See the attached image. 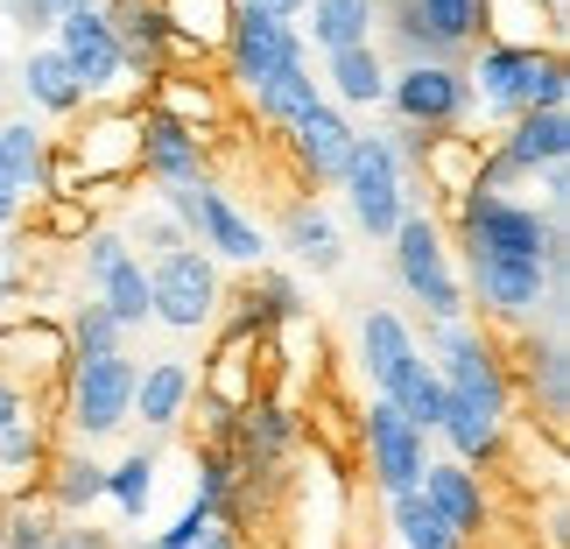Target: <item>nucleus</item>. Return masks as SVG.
Instances as JSON below:
<instances>
[{
    "label": "nucleus",
    "instance_id": "obj_17",
    "mask_svg": "<svg viewBox=\"0 0 570 549\" xmlns=\"http://www.w3.org/2000/svg\"><path fill=\"white\" fill-rule=\"evenodd\" d=\"M436 508H444V521L465 542H479L493 529V493H487V479H479L472 465H458V458H423V479H415Z\"/></svg>",
    "mask_w": 570,
    "mask_h": 549
},
{
    "label": "nucleus",
    "instance_id": "obj_31",
    "mask_svg": "<svg viewBox=\"0 0 570 549\" xmlns=\"http://www.w3.org/2000/svg\"><path fill=\"white\" fill-rule=\"evenodd\" d=\"M387 514H394V536H402V549H465V536L451 529L444 508H436L423 487L387 493Z\"/></svg>",
    "mask_w": 570,
    "mask_h": 549
},
{
    "label": "nucleus",
    "instance_id": "obj_39",
    "mask_svg": "<svg viewBox=\"0 0 570 549\" xmlns=\"http://www.w3.org/2000/svg\"><path fill=\"white\" fill-rule=\"evenodd\" d=\"M42 465H50V444H42V423H36V415L0 423V472L21 479V472H42Z\"/></svg>",
    "mask_w": 570,
    "mask_h": 549
},
{
    "label": "nucleus",
    "instance_id": "obj_18",
    "mask_svg": "<svg viewBox=\"0 0 570 549\" xmlns=\"http://www.w3.org/2000/svg\"><path fill=\"white\" fill-rule=\"evenodd\" d=\"M415 353H423V339L409 332L402 311L374 303V311L360 317V366H366V381H374V394H394V388H402V373L415 366Z\"/></svg>",
    "mask_w": 570,
    "mask_h": 549
},
{
    "label": "nucleus",
    "instance_id": "obj_12",
    "mask_svg": "<svg viewBox=\"0 0 570 549\" xmlns=\"http://www.w3.org/2000/svg\"><path fill=\"white\" fill-rule=\"evenodd\" d=\"M135 135H141V106H114V99H99L92 127H78V135L63 141V156H71L85 197H99V190H114V184L135 177Z\"/></svg>",
    "mask_w": 570,
    "mask_h": 549
},
{
    "label": "nucleus",
    "instance_id": "obj_22",
    "mask_svg": "<svg viewBox=\"0 0 570 549\" xmlns=\"http://www.w3.org/2000/svg\"><path fill=\"white\" fill-rule=\"evenodd\" d=\"M324 92H332V106H345V114H366V106H381L387 92V57L381 42H353V50H332L324 57Z\"/></svg>",
    "mask_w": 570,
    "mask_h": 549
},
{
    "label": "nucleus",
    "instance_id": "obj_37",
    "mask_svg": "<svg viewBox=\"0 0 570 549\" xmlns=\"http://www.w3.org/2000/svg\"><path fill=\"white\" fill-rule=\"evenodd\" d=\"M303 311H311V303H303L296 275H282V268L261 261V268H254V290H247V317L268 332V324H303Z\"/></svg>",
    "mask_w": 570,
    "mask_h": 549
},
{
    "label": "nucleus",
    "instance_id": "obj_42",
    "mask_svg": "<svg viewBox=\"0 0 570 549\" xmlns=\"http://www.w3.org/2000/svg\"><path fill=\"white\" fill-rule=\"evenodd\" d=\"M218 514H226V508H218V500H205V493H190V508H184L177 521H169L163 536H148V549H184V542H190L197 529H212Z\"/></svg>",
    "mask_w": 570,
    "mask_h": 549
},
{
    "label": "nucleus",
    "instance_id": "obj_13",
    "mask_svg": "<svg viewBox=\"0 0 570 549\" xmlns=\"http://www.w3.org/2000/svg\"><path fill=\"white\" fill-rule=\"evenodd\" d=\"M296 57H311L303 36H296V21L254 8V0H233V14H226V63H233L239 92H254L261 78H275L282 63H296Z\"/></svg>",
    "mask_w": 570,
    "mask_h": 549
},
{
    "label": "nucleus",
    "instance_id": "obj_52",
    "mask_svg": "<svg viewBox=\"0 0 570 549\" xmlns=\"http://www.w3.org/2000/svg\"><path fill=\"white\" fill-rule=\"evenodd\" d=\"M254 8H268V14H282V21H296V14H303V0H254Z\"/></svg>",
    "mask_w": 570,
    "mask_h": 549
},
{
    "label": "nucleus",
    "instance_id": "obj_50",
    "mask_svg": "<svg viewBox=\"0 0 570 549\" xmlns=\"http://www.w3.org/2000/svg\"><path fill=\"white\" fill-rule=\"evenodd\" d=\"M529 8H535L542 21H550V36L563 42V14H570V0H529Z\"/></svg>",
    "mask_w": 570,
    "mask_h": 549
},
{
    "label": "nucleus",
    "instance_id": "obj_7",
    "mask_svg": "<svg viewBox=\"0 0 570 549\" xmlns=\"http://www.w3.org/2000/svg\"><path fill=\"white\" fill-rule=\"evenodd\" d=\"M218 303H226V275L205 247H169L148 268V324H169V332H212Z\"/></svg>",
    "mask_w": 570,
    "mask_h": 549
},
{
    "label": "nucleus",
    "instance_id": "obj_36",
    "mask_svg": "<svg viewBox=\"0 0 570 549\" xmlns=\"http://www.w3.org/2000/svg\"><path fill=\"white\" fill-rule=\"evenodd\" d=\"M387 402L402 409V415H409V423L423 430V437H436V423H444V373L430 366V353H415V366L402 373V388H394Z\"/></svg>",
    "mask_w": 570,
    "mask_h": 549
},
{
    "label": "nucleus",
    "instance_id": "obj_14",
    "mask_svg": "<svg viewBox=\"0 0 570 549\" xmlns=\"http://www.w3.org/2000/svg\"><path fill=\"white\" fill-rule=\"evenodd\" d=\"M360 437H366V472H374L381 493H402L423 479V458H430V437L409 423L402 409L387 402V394H374V402L360 409Z\"/></svg>",
    "mask_w": 570,
    "mask_h": 549
},
{
    "label": "nucleus",
    "instance_id": "obj_23",
    "mask_svg": "<svg viewBox=\"0 0 570 549\" xmlns=\"http://www.w3.org/2000/svg\"><path fill=\"white\" fill-rule=\"evenodd\" d=\"M14 85L29 92V106H36V114H50V120H71V114H85V92H78L71 63L57 57V42H36V50L14 63Z\"/></svg>",
    "mask_w": 570,
    "mask_h": 549
},
{
    "label": "nucleus",
    "instance_id": "obj_16",
    "mask_svg": "<svg viewBox=\"0 0 570 549\" xmlns=\"http://www.w3.org/2000/svg\"><path fill=\"white\" fill-rule=\"evenodd\" d=\"M282 135H289V156H296V169L311 184H324V190H338V177H345V156H353V141H360V127L345 120V106H332V99H311L303 114H289L282 120Z\"/></svg>",
    "mask_w": 570,
    "mask_h": 549
},
{
    "label": "nucleus",
    "instance_id": "obj_38",
    "mask_svg": "<svg viewBox=\"0 0 570 549\" xmlns=\"http://www.w3.org/2000/svg\"><path fill=\"white\" fill-rule=\"evenodd\" d=\"M120 317L106 311V303H71V317H63V345H71V360H99V353H120Z\"/></svg>",
    "mask_w": 570,
    "mask_h": 549
},
{
    "label": "nucleus",
    "instance_id": "obj_27",
    "mask_svg": "<svg viewBox=\"0 0 570 549\" xmlns=\"http://www.w3.org/2000/svg\"><path fill=\"white\" fill-rule=\"evenodd\" d=\"M42 479H50V514L57 521H78V514H92L99 500H106V465L92 451H57L50 465H42Z\"/></svg>",
    "mask_w": 570,
    "mask_h": 549
},
{
    "label": "nucleus",
    "instance_id": "obj_35",
    "mask_svg": "<svg viewBox=\"0 0 570 549\" xmlns=\"http://www.w3.org/2000/svg\"><path fill=\"white\" fill-rule=\"evenodd\" d=\"M156 465H163L156 444H135L120 465H106V500L120 508V521H141L148 514V500H156Z\"/></svg>",
    "mask_w": 570,
    "mask_h": 549
},
{
    "label": "nucleus",
    "instance_id": "obj_3",
    "mask_svg": "<svg viewBox=\"0 0 570 549\" xmlns=\"http://www.w3.org/2000/svg\"><path fill=\"white\" fill-rule=\"evenodd\" d=\"M387 254H394V282L409 290V303H423V317H465L472 296H465V275L451 268V239L430 212H402V226L387 233Z\"/></svg>",
    "mask_w": 570,
    "mask_h": 549
},
{
    "label": "nucleus",
    "instance_id": "obj_4",
    "mask_svg": "<svg viewBox=\"0 0 570 549\" xmlns=\"http://www.w3.org/2000/svg\"><path fill=\"white\" fill-rule=\"evenodd\" d=\"M381 36L394 42V57H472L487 42V0H387L381 8Z\"/></svg>",
    "mask_w": 570,
    "mask_h": 549
},
{
    "label": "nucleus",
    "instance_id": "obj_24",
    "mask_svg": "<svg viewBox=\"0 0 570 549\" xmlns=\"http://www.w3.org/2000/svg\"><path fill=\"white\" fill-rule=\"evenodd\" d=\"M71 366V345H63V324L36 317V324H0V373H36V381H50V373Z\"/></svg>",
    "mask_w": 570,
    "mask_h": 549
},
{
    "label": "nucleus",
    "instance_id": "obj_28",
    "mask_svg": "<svg viewBox=\"0 0 570 549\" xmlns=\"http://www.w3.org/2000/svg\"><path fill=\"white\" fill-rule=\"evenodd\" d=\"M282 247H289L296 268H311V275H338L345 268V239H338L324 205H289L282 212Z\"/></svg>",
    "mask_w": 570,
    "mask_h": 549
},
{
    "label": "nucleus",
    "instance_id": "obj_11",
    "mask_svg": "<svg viewBox=\"0 0 570 549\" xmlns=\"http://www.w3.org/2000/svg\"><path fill=\"white\" fill-rule=\"evenodd\" d=\"M57 57L71 63V78H78V92L85 106H99V99H120L127 92V57H120V36H114V21H106V8H78V14H63L57 29Z\"/></svg>",
    "mask_w": 570,
    "mask_h": 549
},
{
    "label": "nucleus",
    "instance_id": "obj_51",
    "mask_svg": "<svg viewBox=\"0 0 570 549\" xmlns=\"http://www.w3.org/2000/svg\"><path fill=\"white\" fill-rule=\"evenodd\" d=\"M21 508H29V500H21V493H8V500H0V542L14 536V521H21Z\"/></svg>",
    "mask_w": 570,
    "mask_h": 549
},
{
    "label": "nucleus",
    "instance_id": "obj_21",
    "mask_svg": "<svg viewBox=\"0 0 570 549\" xmlns=\"http://www.w3.org/2000/svg\"><path fill=\"white\" fill-rule=\"evenodd\" d=\"M190 388H197V373L190 360H135V415L148 430H177L184 415H190Z\"/></svg>",
    "mask_w": 570,
    "mask_h": 549
},
{
    "label": "nucleus",
    "instance_id": "obj_54",
    "mask_svg": "<svg viewBox=\"0 0 570 549\" xmlns=\"http://www.w3.org/2000/svg\"><path fill=\"white\" fill-rule=\"evenodd\" d=\"M381 8H387V0H381Z\"/></svg>",
    "mask_w": 570,
    "mask_h": 549
},
{
    "label": "nucleus",
    "instance_id": "obj_2",
    "mask_svg": "<svg viewBox=\"0 0 570 549\" xmlns=\"http://www.w3.org/2000/svg\"><path fill=\"white\" fill-rule=\"evenodd\" d=\"M472 106H487L493 120H514L529 106H570V63L563 42H500L487 36L472 50Z\"/></svg>",
    "mask_w": 570,
    "mask_h": 549
},
{
    "label": "nucleus",
    "instance_id": "obj_43",
    "mask_svg": "<svg viewBox=\"0 0 570 549\" xmlns=\"http://www.w3.org/2000/svg\"><path fill=\"white\" fill-rule=\"evenodd\" d=\"M50 226H42V233H50V239H85V233H92V205H85V197H50Z\"/></svg>",
    "mask_w": 570,
    "mask_h": 549
},
{
    "label": "nucleus",
    "instance_id": "obj_1",
    "mask_svg": "<svg viewBox=\"0 0 570 549\" xmlns=\"http://www.w3.org/2000/svg\"><path fill=\"white\" fill-rule=\"evenodd\" d=\"M451 233L458 254H521V261H550L557 275H570V247H563V218H550L542 205L514 190H458L451 197Z\"/></svg>",
    "mask_w": 570,
    "mask_h": 549
},
{
    "label": "nucleus",
    "instance_id": "obj_5",
    "mask_svg": "<svg viewBox=\"0 0 570 549\" xmlns=\"http://www.w3.org/2000/svg\"><path fill=\"white\" fill-rule=\"evenodd\" d=\"M156 197L177 212V226L190 233V247H205L212 261H233V268H261V261H268V233H261L254 218L233 205V190H218L212 177L163 184Z\"/></svg>",
    "mask_w": 570,
    "mask_h": 549
},
{
    "label": "nucleus",
    "instance_id": "obj_45",
    "mask_svg": "<svg viewBox=\"0 0 570 549\" xmlns=\"http://www.w3.org/2000/svg\"><path fill=\"white\" fill-rule=\"evenodd\" d=\"M78 521H85V514H78ZM50 549H114V536L92 529V521H85V529H57V521H50Z\"/></svg>",
    "mask_w": 570,
    "mask_h": 549
},
{
    "label": "nucleus",
    "instance_id": "obj_9",
    "mask_svg": "<svg viewBox=\"0 0 570 549\" xmlns=\"http://www.w3.org/2000/svg\"><path fill=\"white\" fill-rule=\"evenodd\" d=\"M63 423L78 444H106L135 423V360L127 353H99V360H71L63 366Z\"/></svg>",
    "mask_w": 570,
    "mask_h": 549
},
{
    "label": "nucleus",
    "instance_id": "obj_40",
    "mask_svg": "<svg viewBox=\"0 0 570 549\" xmlns=\"http://www.w3.org/2000/svg\"><path fill=\"white\" fill-rule=\"evenodd\" d=\"M127 247H141L148 261H156V254H169V247H184V226H177V212H169V205H148V212H135V218H127Z\"/></svg>",
    "mask_w": 570,
    "mask_h": 549
},
{
    "label": "nucleus",
    "instance_id": "obj_34",
    "mask_svg": "<svg viewBox=\"0 0 570 549\" xmlns=\"http://www.w3.org/2000/svg\"><path fill=\"white\" fill-rule=\"evenodd\" d=\"M92 296L120 317V332H141V324H148V261L141 254H120L114 268L92 282Z\"/></svg>",
    "mask_w": 570,
    "mask_h": 549
},
{
    "label": "nucleus",
    "instance_id": "obj_33",
    "mask_svg": "<svg viewBox=\"0 0 570 549\" xmlns=\"http://www.w3.org/2000/svg\"><path fill=\"white\" fill-rule=\"evenodd\" d=\"M0 169L21 197H42V169H50V135L36 120H8L0 127Z\"/></svg>",
    "mask_w": 570,
    "mask_h": 549
},
{
    "label": "nucleus",
    "instance_id": "obj_6",
    "mask_svg": "<svg viewBox=\"0 0 570 549\" xmlns=\"http://www.w3.org/2000/svg\"><path fill=\"white\" fill-rule=\"evenodd\" d=\"M430 366L444 373V388L458 394V402H472V409H487V415L508 423L514 381H508V366H500V345L479 332V324H465V317H430Z\"/></svg>",
    "mask_w": 570,
    "mask_h": 549
},
{
    "label": "nucleus",
    "instance_id": "obj_32",
    "mask_svg": "<svg viewBox=\"0 0 570 549\" xmlns=\"http://www.w3.org/2000/svg\"><path fill=\"white\" fill-rule=\"evenodd\" d=\"M324 92V85L311 78V57H296V63H282L275 78H261L254 92H247V106H254V120H268V127H282L289 114H303V106H311Z\"/></svg>",
    "mask_w": 570,
    "mask_h": 549
},
{
    "label": "nucleus",
    "instance_id": "obj_19",
    "mask_svg": "<svg viewBox=\"0 0 570 549\" xmlns=\"http://www.w3.org/2000/svg\"><path fill=\"white\" fill-rule=\"evenodd\" d=\"M521 381H529L535 409H542V430L557 437L563 415H570V353H563V324H542V339L521 332Z\"/></svg>",
    "mask_w": 570,
    "mask_h": 549
},
{
    "label": "nucleus",
    "instance_id": "obj_20",
    "mask_svg": "<svg viewBox=\"0 0 570 549\" xmlns=\"http://www.w3.org/2000/svg\"><path fill=\"white\" fill-rule=\"evenodd\" d=\"M493 148L535 184V169L570 163V106H529V114H514V120H508V135H500Z\"/></svg>",
    "mask_w": 570,
    "mask_h": 549
},
{
    "label": "nucleus",
    "instance_id": "obj_53",
    "mask_svg": "<svg viewBox=\"0 0 570 549\" xmlns=\"http://www.w3.org/2000/svg\"><path fill=\"white\" fill-rule=\"evenodd\" d=\"M0 85H8V57H0Z\"/></svg>",
    "mask_w": 570,
    "mask_h": 549
},
{
    "label": "nucleus",
    "instance_id": "obj_41",
    "mask_svg": "<svg viewBox=\"0 0 570 549\" xmlns=\"http://www.w3.org/2000/svg\"><path fill=\"white\" fill-rule=\"evenodd\" d=\"M78 8H106V0H14V29H29V36H50L63 14H78Z\"/></svg>",
    "mask_w": 570,
    "mask_h": 549
},
{
    "label": "nucleus",
    "instance_id": "obj_30",
    "mask_svg": "<svg viewBox=\"0 0 570 549\" xmlns=\"http://www.w3.org/2000/svg\"><path fill=\"white\" fill-rule=\"evenodd\" d=\"M303 14H311V42L324 57L381 36V0H303Z\"/></svg>",
    "mask_w": 570,
    "mask_h": 549
},
{
    "label": "nucleus",
    "instance_id": "obj_25",
    "mask_svg": "<svg viewBox=\"0 0 570 549\" xmlns=\"http://www.w3.org/2000/svg\"><path fill=\"white\" fill-rule=\"evenodd\" d=\"M436 437H451V458L458 465H472V472H487L500 451H508V423L487 409H472V402H458V394L444 388V423H436Z\"/></svg>",
    "mask_w": 570,
    "mask_h": 549
},
{
    "label": "nucleus",
    "instance_id": "obj_10",
    "mask_svg": "<svg viewBox=\"0 0 570 549\" xmlns=\"http://www.w3.org/2000/svg\"><path fill=\"white\" fill-rule=\"evenodd\" d=\"M338 190H345V205H353L366 239H387L394 226H402L415 190H409V163H402V148H394V135H360L353 156H345Z\"/></svg>",
    "mask_w": 570,
    "mask_h": 549
},
{
    "label": "nucleus",
    "instance_id": "obj_26",
    "mask_svg": "<svg viewBox=\"0 0 570 549\" xmlns=\"http://www.w3.org/2000/svg\"><path fill=\"white\" fill-rule=\"evenodd\" d=\"M148 106L169 114V120H184V127H197V135H218V127H226V99H218L212 78L156 71V78H148Z\"/></svg>",
    "mask_w": 570,
    "mask_h": 549
},
{
    "label": "nucleus",
    "instance_id": "obj_44",
    "mask_svg": "<svg viewBox=\"0 0 570 549\" xmlns=\"http://www.w3.org/2000/svg\"><path fill=\"white\" fill-rule=\"evenodd\" d=\"M50 521H57V514H36V508H21L14 536L0 542V549H50Z\"/></svg>",
    "mask_w": 570,
    "mask_h": 549
},
{
    "label": "nucleus",
    "instance_id": "obj_46",
    "mask_svg": "<svg viewBox=\"0 0 570 549\" xmlns=\"http://www.w3.org/2000/svg\"><path fill=\"white\" fill-rule=\"evenodd\" d=\"M184 549H247V542H239V529H233V514H218L212 521V529H197Z\"/></svg>",
    "mask_w": 570,
    "mask_h": 549
},
{
    "label": "nucleus",
    "instance_id": "obj_8",
    "mask_svg": "<svg viewBox=\"0 0 570 549\" xmlns=\"http://www.w3.org/2000/svg\"><path fill=\"white\" fill-rule=\"evenodd\" d=\"M381 106L394 114V127L444 135V127H465L472 120V78H465V63L415 57V63H394V71H387Z\"/></svg>",
    "mask_w": 570,
    "mask_h": 549
},
{
    "label": "nucleus",
    "instance_id": "obj_49",
    "mask_svg": "<svg viewBox=\"0 0 570 549\" xmlns=\"http://www.w3.org/2000/svg\"><path fill=\"white\" fill-rule=\"evenodd\" d=\"M21 205H29V197H21V190L8 184V169H0V233H8L14 218H21Z\"/></svg>",
    "mask_w": 570,
    "mask_h": 549
},
{
    "label": "nucleus",
    "instance_id": "obj_29",
    "mask_svg": "<svg viewBox=\"0 0 570 549\" xmlns=\"http://www.w3.org/2000/svg\"><path fill=\"white\" fill-rule=\"evenodd\" d=\"M409 169H423V184L436 197H458V190H472L479 177V135H458V127H444V135H423L415 141V163Z\"/></svg>",
    "mask_w": 570,
    "mask_h": 549
},
{
    "label": "nucleus",
    "instance_id": "obj_15",
    "mask_svg": "<svg viewBox=\"0 0 570 549\" xmlns=\"http://www.w3.org/2000/svg\"><path fill=\"white\" fill-rule=\"evenodd\" d=\"M135 177L148 184H197L212 177V135H197V127L156 114V106H141V135H135Z\"/></svg>",
    "mask_w": 570,
    "mask_h": 549
},
{
    "label": "nucleus",
    "instance_id": "obj_48",
    "mask_svg": "<svg viewBox=\"0 0 570 549\" xmlns=\"http://www.w3.org/2000/svg\"><path fill=\"white\" fill-rule=\"evenodd\" d=\"M14 415H29V388L14 373H0V423H14Z\"/></svg>",
    "mask_w": 570,
    "mask_h": 549
},
{
    "label": "nucleus",
    "instance_id": "obj_47",
    "mask_svg": "<svg viewBox=\"0 0 570 549\" xmlns=\"http://www.w3.org/2000/svg\"><path fill=\"white\" fill-rule=\"evenodd\" d=\"M0 303H21V247L0 239Z\"/></svg>",
    "mask_w": 570,
    "mask_h": 549
}]
</instances>
